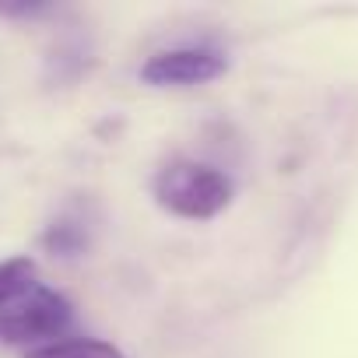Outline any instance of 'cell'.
Segmentation results:
<instances>
[{
	"label": "cell",
	"instance_id": "1",
	"mask_svg": "<svg viewBox=\"0 0 358 358\" xmlns=\"http://www.w3.org/2000/svg\"><path fill=\"white\" fill-rule=\"evenodd\" d=\"M151 194H155L158 208H165L176 218L208 222L232 204V179L208 162L176 158L158 169Z\"/></svg>",
	"mask_w": 358,
	"mask_h": 358
},
{
	"label": "cell",
	"instance_id": "2",
	"mask_svg": "<svg viewBox=\"0 0 358 358\" xmlns=\"http://www.w3.org/2000/svg\"><path fill=\"white\" fill-rule=\"evenodd\" d=\"M74 320L71 302L50 288V285H36L32 292H25L11 309L0 313V341L4 344H53V337H60Z\"/></svg>",
	"mask_w": 358,
	"mask_h": 358
},
{
	"label": "cell",
	"instance_id": "3",
	"mask_svg": "<svg viewBox=\"0 0 358 358\" xmlns=\"http://www.w3.org/2000/svg\"><path fill=\"white\" fill-rule=\"evenodd\" d=\"M225 71H229L225 53L208 46H179L151 53L141 67V81L151 88H194L222 78Z\"/></svg>",
	"mask_w": 358,
	"mask_h": 358
},
{
	"label": "cell",
	"instance_id": "4",
	"mask_svg": "<svg viewBox=\"0 0 358 358\" xmlns=\"http://www.w3.org/2000/svg\"><path fill=\"white\" fill-rule=\"evenodd\" d=\"M25 358H127V355L113 341L67 337V341H53V344H36V348H29Z\"/></svg>",
	"mask_w": 358,
	"mask_h": 358
},
{
	"label": "cell",
	"instance_id": "5",
	"mask_svg": "<svg viewBox=\"0 0 358 358\" xmlns=\"http://www.w3.org/2000/svg\"><path fill=\"white\" fill-rule=\"evenodd\" d=\"M36 285L39 281H36V260L32 257H8V260H0V313L11 309Z\"/></svg>",
	"mask_w": 358,
	"mask_h": 358
}]
</instances>
